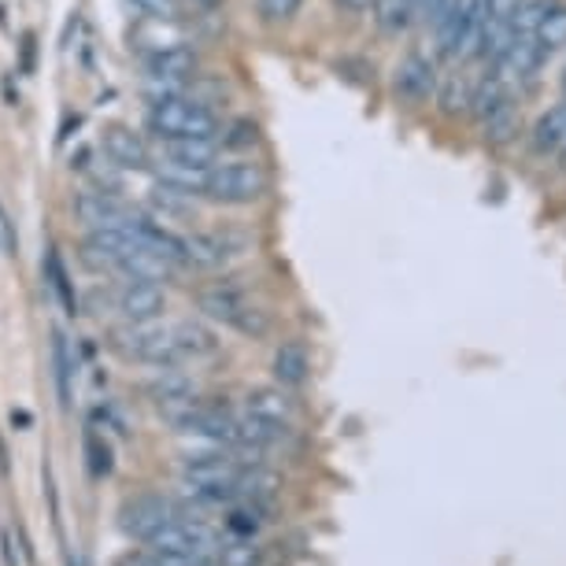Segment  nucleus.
I'll return each mask as SVG.
<instances>
[{"mask_svg": "<svg viewBox=\"0 0 566 566\" xmlns=\"http://www.w3.org/2000/svg\"><path fill=\"white\" fill-rule=\"evenodd\" d=\"M370 15H374V23H378V31H382V34L400 37L407 26L415 23L418 8H415V0H374Z\"/></svg>", "mask_w": 566, "mask_h": 566, "instance_id": "5701e85b", "label": "nucleus"}, {"mask_svg": "<svg viewBox=\"0 0 566 566\" xmlns=\"http://www.w3.org/2000/svg\"><path fill=\"white\" fill-rule=\"evenodd\" d=\"M482 34V0H452L437 19V42L448 60H471Z\"/></svg>", "mask_w": 566, "mask_h": 566, "instance_id": "20e7f679", "label": "nucleus"}, {"mask_svg": "<svg viewBox=\"0 0 566 566\" xmlns=\"http://www.w3.org/2000/svg\"><path fill=\"white\" fill-rule=\"evenodd\" d=\"M0 249H12V227H8L4 211H0Z\"/></svg>", "mask_w": 566, "mask_h": 566, "instance_id": "ea45409f", "label": "nucleus"}, {"mask_svg": "<svg viewBox=\"0 0 566 566\" xmlns=\"http://www.w3.org/2000/svg\"><path fill=\"white\" fill-rule=\"evenodd\" d=\"M45 281L48 289H53V297L60 300V308L67 311V315H78V292H74V281H71V270H67V263L60 256V249H48L45 256Z\"/></svg>", "mask_w": 566, "mask_h": 566, "instance_id": "412c9836", "label": "nucleus"}, {"mask_svg": "<svg viewBox=\"0 0 566 566\" xmlns=\"http://www.w3.org/2000/svg\"><path fill=\"white\" fill-rule=\"evenodd\" d=\"M270 193V174L252 155H227L211 163L200 185V200H211L219 208H249Z\"/></svg>", "mask_w": 566, "mask_h": 566, "instance_id": "f03ea898", "label": "nucleus"}, {"mask_svg": "<svg viewBox=\"0 0 566 566\" xmlns=\"http://www.w3.org/2000/svg\"><path fill=\"white\" fill-rule=\"evenodd\" d=\"M101 155L112 163L115 171L126 174H141L152 171V149L134 126L126 123H107L101 130Z\"/></svg>", "mask_w": 566, "mask_h": 566, "instance_id": "423d86ee", "label": "nucleus"}, {"mask_svg": "<svg viewBox=\"0 0 566 566\" xmlns=\"http://www.w3.org/2000/svg\"><path fill=\"white\" fill-rule=\"evenodd\" d=\"M434 101L441 104L444 115H455V112H463V107L471 104V85H466L460 74H448V78H441V82H437Z\"/></svg>", "mask_w": 566, "mask_h": 566, "instance_id": "7c9ffc66", "label": "nucleus"}, {"mask_svg": "<svg viewBox=\"0 0 566 566\" xmlns=\"http://www.w3.org/2000/svg\"><path fill=\"white\" fill-rule=\"evenodd\" d=\"M149 548L160 552V555H185V559L204 563L215 548H219V536H215L204 522L171 519L163 530H155L149 536Z\"/></svg>", "mask_w": 566, "mask_h": 566, "instance_id": "39448f33", "label": "nucleus"}, {"mask_svg": "<svg viewBox=\"0 0 566 566\" xmlns=\"http://www.w3.org/2000/svg\"><path fill=\"white\" fill-rule=\"evenodd\" d=\"M12 426H31V415H26V412H12Z\"/></svg>", "mask_w": 566, "mask_h": 566, "instance_id": "a19ab883", "label": "nucleus"}, {"mask_svg": "<svg viewBox=\"0 0 566 566\" xmlns=\"http://www.w3.org/2000/svg\"><path fill=\"white\" fill-rule=\"evenodd\" d=\"M263 522L267 519H263V507L256 500H245L227 511V530L233 536H256L263 530Z\"/></svg>", "mask_w": 566, "mask_h": 566, "instance_id": "c756f323", "label": "nucleus"}, {"mask_svg": "<svg viewBox=\"0 0 566 566\" xmlns=\"http://www.w3.org/2000/svg\"><path fill=\"white\" fill-rule=\"evenodd\" d=\"M270 374H275V382L286 389L304 385L311 374V356H308L304 340H281L275 359H270Z\"/></svg>", "mask_w": 566, "mask_h": 566, "instance_id": "2eb2a0df", "label": "nucleus"}, {"mask_svg": "<svg viewBox=\"0 0 566 566\" xmlns=\"http://www.w3.org/2000/svg\"><path fill=\"white\" fill-rule=\"evenodd\" d=\"M482 130H485V141L489 145H507L519 134V107H515V101H507L496 107L493 115H485L482 119Z\"/></svg>", "mask_w": 566, "mask_h": 566, "instance_id": "bb28decb", "label": "nucleus"}, {"mask_svg": "<svg viewBox=\"0 0 566 566\" xmlns=\"http://www.w3.org/2000/svg\"><path fill=\"white\" fill-rule=\"evenodd\" d=\"M82 448H85V463H90V474L93 477H107L115 471V452H112V444L104 441L96 429H85V437H82Z\"/></svg>", "mask_w": 566, "mask_h": 566, "instance_id": "c85d7f7f", "label": "nucleus"}, {"mask_svg": "<svg viewBox=\"0 0 566 566\" xmlns=\"http://www.w3.org/2000/svg\"><path fill=\"white\" fill-rule=\"evenodd\" d=\"M34 53H37V37L26 31L23 34V60H19V71H23V74L34 71Z\"/></svg>", "mask_w": 566, "mask_h": 566, "instance_id": "c9c22d12", "label": "nucleus"}, {"mask_svg": "<svg viewBox=\"0 0 566 566\" xmlns=\"http://www.w3.org/2000/svg\"><path fill=\"white\" fill-rule=\"evenodd\" d=\"M245 407L252 415L270 418V423H292V400L281 393V389H252Z\"/></svg>", "mask_w": 566, "mask_h": 566, "instance_id": "a878e982", "label": "nucleus"}, {"mask_svg": "<svg viewBox=\"0 0 566 566\" xmlns=\"http://www.w3.org/2000/svg\"><path fill=\"white\" fill-rule=\"evenodd\" d=\"M174 519V504L168 496H134V500H126L119 507V530L130 536V541H145L149 544V536L155 530H163Z\"/></svg>", "mask_w": 566, "mask_h": 566, "instance_id": "9d476101", "label": "nucleus"}, {"mask_svg": "<svg viewBox=\"0 0 566 566\" xmlns=\"http://www.w3.org/2000/svg\"><path fill=\"white\" fill-rule=\"evenodd\" d=\"M145 130L160 145L189 141V138H219L222 119L197 93H182V96H168V101H149Z\"/></svg>", "mask_w": 566, "mask_h": 566, "instance_id": "f257e3e1", "label": "nucleus"}, {"mask_svg": "<svg viewBox=\"0 0 566 566\" xmlns=\"http://www.w3.org/2000/svg\"><path fill=\"white\" fill-rule=\"evenodd\" d=\"M185 566H200V563H185Z\"/></svg>", "mask_w": 566, "mask_h": 566, "instance_id": "a18cd8bd", "label": "nucleus"}, {"mask_svg": "<svg viewBox=\"0 0 566 566\" xmlns=\"http://www.w3.org/2000/svg\"><path fill=\"white\" fill-rule=\"evenodd\" d=\"M345 12H353V15H367L370 8H374V0H337Z\"/></svg>", "mask_w": 566, "mask_h": 566, "instance_id": "58836bf2", "label": "nucleus"}, {"mask_svg": "<svg viewBox=\"0 0 566 566\" xmlns=\"http://www.w3.org/2000/svg\"><path fill=\"white\" fill-rule=\"evenodd\" d=\"M134 12L152 23H182V0H130Z\"/></svg>", "mask_w": 566, "mask_h": 566, "instance_id": "2f4dec72", "label": "nucleus"}, {"mask_svg": "<svg viewBox=\"0 0 566 566\" xmlns=\"http://www.w3.org/2000/svg\"><path fill=\"white\" fill-rule=\"evenodd\" d=\"M245 252V238L233 230H197L185 233V267L197 270H222L230 259Z\"/></svg>", "mask_w": 566, "mask_h": 566, "instance_id": "0eeeda50", "label": "nucleus"}, {"mask_svg": "<svg viewBox=\"0 0 566 566\" xmlns=\"http://www.w3.org/2000/svg\"><path fill=\"white\" fill-rule=\"evenodd\" d=\"M437 82H441V74H437L434 60L423 53H407L393 71V93L396 101H404L407 107H423L434 101Z\"/></svg>", "mask_w": 566, "mask_h": 566, "instance_id": "1a4fd4ad", "label": "nucleus"}, {"mask_svg": "<svg viewBox=\"0 0 566 566\" xmlns=\"http://www.w3.org/2000/svg\"><path fill=\"white\" fill-rule=\"evenodd\" d=\"M115 275L130 278V281H168V278L178 275V267H174L168 256H160V252L134 245V249L123 252L119 263H115Z\"/></svg>", "mask_w": 566, "mask_h": 566, "instance_id": "4468645a", "label": "nucleus"}, {"mask_svg": "<svg viewBox=\"0 0 566 566\" xmlns=\"http://www.w3.org/2000/svg\"><path fill=\"white\" fill-rule=\"evenodd\" d=\"M249 304H252V300L238 286H233V281H215V286L197 292V308L204 311V319L222 322V326H233Z\"/></svg>", "mask_w": 566, "mask_h": 566, "instance_id": "ddd939ff", "label": "nucleus"}, {"mask_svg": "<svg viewBox=\"0 0 566 566\" xmlns=\"http://www.w3.org/2000/svg\"><path fill=\"white\" fill-rule=\"evenodd\" d=\"M115 311L126 322H155L168 311V292H163L160 281L123 278V286L115 289Z\"/></svg>", "mask_w": 566, "mask_h": 566, "instance_id": "9b49d317", "label": "nucleus"}, {"mask_svg": "<svg viewBox=\"0 0 566 566\" xmlns=\"http://www.w3.org/2000/svg\"><path fill=\"white\" fill-rule=\"evenodd\" d=\"M74 219L82 222L85 230H107V227H123L130 219V208L115 197L112 189H82L74 193L71 200Z\"/></svg>", "mask_w": 566, "mask_h": 566, "instance_id": "f8f14e48", "label": "nucleus"}, {"mask_svg": "<svg viewBox=\"0 0 566 566\" xmlns=\"http://www.w3.org/2000/svg\"><path fill=\"white\" fill-rule=\"evenodd\" d=\"M74 353H71V340H67L63 330L53 334V378H56V396H60V407L71 412V378H74Z\"/></svg>", "mask_w": 566, "mask_h": 566, "instance_id": "4be33fe9", "label": "nucleus"}, {"mask_svg": "<svg viewBox=\"0 0 566 566\" xmlns=\"http://www.w3.org/2000/svg\"><path fill=\"white\" fill-rule=\"evenodd\" d=\"M0 555H4V566H19V555H15V544H12V533L0 530Z\"/></svg>", "mask_w": 566, "mask_h": 566, "instance_id": "e433bc0d", "label": "nucleus"}, {"mask_svg": "<svg viewBox=\"0 0 566 566\" xmlns=\"http://www.w3.org/2000/svg\"><path fill=\"white\" fill-rule=\"evenodd\" d=\"M130 45L138 53H160V48H174V45H193L189 34L182 31V23H152V19H141V26L130 34Z\"/></svg>", "mask_w": 566, "mask_h": 566, "instance_id": "6ab92c4d", "label": "nucleus"}, {"mask_svg": "<svg viewBox=\"0 0 566 566\" xmlns=\"http://www.w3.org/2000/svg\"><path fill=\"white\" fill-rule=\"evenodd\" d=\"M563 90H566V67H563Z\"/></svg>", "mask_w": 566, "mask_h": 566, "instance_id": "c03bdc74", "label": "nucleus"}, {"mask_svg": "<svg viewBox=\"0 0 566 566\" xmlns=\"http://www.w3.org/2000/svg\"><path fill=\"white\" fill-rule=\"evenodd\" d=\"M566 141V101L548 107V112L536 119L533 134H530V149L536 155H548V152H559Z\"/></svg>", "mask_w": 566, "mask_h": 566, "instance_id": "aec40b11", "label": "nucleus"}, {"mask_svg": "<svg viewBox=\"0 0 566 566\" xmlns=\"http://www.w3.org/2000/svg\"><path fill=\"white\" fill-rule=\"evenodd\" d=\"M533 42H536V48H541L544 56H552V53H559V48H566V4L552 0L548 12H544V19L536 23Z\"/></svg>", "mask_w": 566, "mask_h": 566, "instance_id": "393cba45", "label": "nucleus"}, {"mask_svg": "<svg viewBox=\"0 0 566 566\" xmlns=\"http://www.w3.org/2000/svg\"><path fill=\"white\" fill-rule=\"evenodd\" d=\"M263 145V126L256 119H230L219 130V149H227L233 155H249L252 149Z\"/></svg>", "mask_w": 566, "mask_h": 566, "instance_id": "b1692460", "label": "nucleus"}, {"mask_svg": "<svg viewBox=\"0 0 566 566\" xmlns=\"http://www.w3.org/2000/svg\"><path fill=\"white\" fill-rule=\"evenodd\" d=\"M219 138H189V141H171L163 145V160H174V163H185L193 171H208L211 163H219Z\"/></svg>", "mask_w": 566, "mask_h": 566, "instance_id": "a211bd4d", "label": "nucleus"}, {"mask_svg": "<svg viewBox=\"0 0 566 566\" xmlns=\"http://www.w3.org/2000/svg\"><path fill=\"white\" fill-rule=\"evenodd\" d=\"M67 566H90V563H85V559H74V555H71V559H67Z\"/></svg>", "mask_w": 566, "mask_h": 566, "instance_id": "37998d69", "label": "nucleus"}, {"mask_svg": "<svg viewBox=\"0 0 566 566\" xmlns=\"http://www.w3.org/2000/svg\"><path fill=\"white\" fill-rule=\"evenodd\" d=\"M149 396L155 400L160 412L174 404H189V400H197V382H193L189 374H182L178 367H163L149 382Z\"/></svg>", "mask_w": 566, "mask_h": 566, "instance_id": "dca6fc26", "label": "nucleus"}, {"mask_svg": "<svg viewBox=\"0 0 566 566\" xmlns=\"http://www.w3.org/2000/svg\"><path fill=\"white\" fill-rule=\"evenodd\" d=\"M522 0H482V19L485 23H511Z\"/></svg>", "mask_w": 566, "mask_h": 566, "instance_id": "f704fd0d", "label": "nucleus"}, {"mask_svg": "<svg viewBox=\"0 0 566 566\" xmlns=\"http://www.w3.org/2000/svg\"><path fill=\"white\" fill-rule=\"evenodd\" d=\"M559 168H563V174H566V141H563V149H559Z\"/></svg>", "mask_w": 566, "mask_h": 566, "instance_id": "79ce46f5", "label": "nucleus"}, {"mask_svg": "<svg viewBox=\"0 0 566 566\" xmlns=\"http://www.w3.org/2000/svg\"><path fill=\"white\" fill-rule=\"evenodd\" d=\"M182 4L197 8V12H204V15H211V12H219V8H227V0H182Z\"/></svg>", "mask_w": 566, "mask_h": 566, "instance_id": "4c0bfd02", "label": "nucleus"}, {"mask_svg": "<svg viewBox=\"0 0 566 566\" xmlns=\"http://www.w3.org/2000/svg\"><path fill=\"white\" fill-rule=\"evenodd\" d=\"M548 4H552V0H522V8L515 12L511 23H507V26H511V34L515 37H533L536 23H541L544 12H548Z\"/></svg>", "mask_w": 566, "mask_h": 566, "instance_id": "473e14b6", "label": "nucleus"}, {"mask_svg": "<svg viewBox=\"0 0 566 566\" xmlns=\"http://www.w3.org/2000/svg\"><path fill=\"white\" fill-rule=\"evenodd\" d=\"M174 345H178L182 359H208L219 353V337H215L211 326H204L197 319H185L178 326H171Z\"/></svg>", "mask_w": 566, "mask_h": 566, "instance_id": "f3484780", "label": "nucleus"}, {"mask_svg": "<svg viewBox=\"0 0 566 566\" xmlns=\"http://www.w3.org/2000/svg\"><path fill=\"white\" fill-rule=\"evenodd\" d=\"M215 559H219V566H263V548L256 544V536H233V541L219 544Z\"/></svg>", "mask_w": 566, "mask_h": 566, "instance_id": "cd10ccee", "label": "nucleus"}, {"mask_svg": "<svg viewBox=\"0 0 566 566\" xmlns=\"http://www.w3.org/2000/svg\"><path fill=\"white\" fill-rule=\"evenodd\" d=\"M115 348L126 359H138V363H149L155 370L182 363L171 326H155V322H126L123 330H115Z\"/></svg>", "mask_w": 566, "mask_h": 566, "instance_id": "7ed1b4c3", "label": "nucleus"}, {"mask_svg": "<svg viewBox=\"0 0 566 566\" xmlns=\"http://www.w3.org/2000/svg\"><path fill=\"white\" fill-rule=\"evenodd\" d=\"M304 0H256V12L267 26H286L300 15Z\"/></svg>", "mask_w": 566, "mask_h": 566, "instance_id": "72a5a7b5", "label": "nucleus"}, {"mask_svg": "<svg viewBox=\"0 0 566 566\" xmlns=\"http://www.w3.org/2000/svg\"><path fill=\"white\" fill-rule=\"evenodd\" d=\"M200 53L197 45H174L160 48V53H145L141 56V82H182L193 85L200 74Z\"/></svg>", "mask_w": 566, "mask_h": 566, "instance_id": "6e6552de", "label": "nucleus"}]
</instances>
